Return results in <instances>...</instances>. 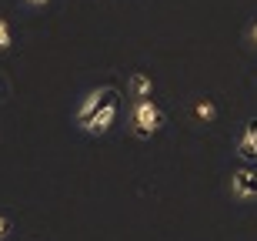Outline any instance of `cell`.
<instances>
[{"instance_id": "obj_6", "label": "cell", "mask_w": 257, "mask_h": 241, "mask_svg": "<svg viewBox=\"0 0 257 241\" xmlns=\"http://www.w3.org/2000/svg\"><path fill=\"white\" fill-rule=\"evenodd\" d=\"M131 94L134 97H151L154 94V81L147 77V74H141V70H137V74L131 77Z\"/></svg>"}, {"instance_id": "obj_1", "label": "cell", "mask_w": 257, "mask_h": 241, "mask_svg": "<svg viewBox=\"0 0 257 241\" xmlns=\"http://www.w3.org/2000/svg\"><path fill=\"white\" fill-rule=\"evenodd\" d=\"M164 124H167V114H164L161 107L154 104L151 97H137V101L131 104V117H127V127H131V134H134V137L147 141V137H154Z\"/></svg>"}, {"instance_id": "obj_2", "label": "cell", "mask_w": 257, "mask_h": 241, "mask_svg": "<svg viewBox=\"0 0 257 241\" xmlns=\"http://www.w3.org/2000/svg\"><path fill=\"white\" fill-rule=\"evenodd\" d=\"M114 94H117L114 87H97V91H90V94H87L84 101H80V107L74 111V124L87 127V124H90V121L97 117V111H100V107H104Z\"/></svg>"}, {"instance_id": "obj_8", "label": "cell", "mask_w": 257, "mask_h": 241, "mask_svg": "<svg viewBox=\"0 0 257 241\" xmlns=\"http://www.w3.org/2000/svg\"><path fill=\"white\" fill-rule=\"evenodd\" d=\"M10 44H14V37H10V24L0 17V50H7Z\"/></svg>"}, {"instance_id": "obj_9", "label": "cell", "mask_w": 257, "mask_h": 241, "mask_svg": "<svg viewBox=\"0 0 257 241\" xmlns=\"http://www.w3.org/2000/svg\"><path fill=\"white\" fill-rule=\"evenodd\" d=\"M10 231H14V218L0 211V241H7V238H10Z\"/></svg>"}, {"instance_id": "obj_4", "label": "cell", "mask_w": 257, "mask_h": 241, "mask_svg": "<svg viewBox=\"0 0 257 241\" xmlns=\"http://www.w3.org/2000/svg\"><path fill=\"white\" fill-rule=\"evenodd\" d=\"M114 117H117V94L110 97L100 111H97V117L84 127V131H90V134H107V131H110V124H114Z\"/></svg>"}, {"instance_id": "obj_10", "label": "cell", "mask_w": 257, "mask_h": 241, "mask_svg": "<svg viewBox=\"0 0 257 241\" xmlns=\"http://www.w3.org/2000/svg\"><path fill=\"white\" fill-rule=\"evenodd\" d=\"M247 37H250V44H257V24H250V30H247Z\"/></svg>"}, {"instance_id": "obj_7", "label": "cell", "mask_w": 257, "mask_h": 241, "mask_svg": "<svg viewBox=\"0 0 257 241\" xmlns=\"http://www.w3.org/2000/svg\"><path fill=\"white\" fill-rule=\"evenodd\" d=\"M194 114H197L200 121H214V117H217V107L210 104V101H197V107H194Z\"/></svg>"}, {"instance_id": "obj_3", "label": "cell", "mask_w": 257, "mask_h": 241, "mask_svg": "<svg viewBox=\"0 0 257 241\" xmlns=\"http://www.w3.org/2000/svg\"><path fill=\"white\" fill-rule=\"evenodd\" d=\"M230 188H234V198H240V201L257 198V171H247V168L234 171V181H230Z\"/></svg>"}, {"instance_id": "obj_11", "label": "cell", "mask_w": 257, "mask_h": 241, "mask_svg": "<svg viewBox=\"0 0 257 241\" xmlns=\"http://www.w3.org/2000/svg\"><path fill=\"white\" fill-rule=\"evenodd\" d=\"M27 4H34V7H44V4H50V0H27Z\"/></svg>"}, {"instance_id": "obj_12", "label": "cell", "mask_w": 257, "mask_h": 241, "mask_svg": "<svg viewBox=\"0 0 257 241\" xmlns=\"http://www.w3.org/2000/svg\"><path fill=\"white\" fill-rule=\"evenodd\" d=\"M4 94H7V87H4V81H0V101H4Z\"/></svg>"}, {"instance_id": "obj_5", "label": "cell", "mask_w": 257, "mask_h": 241, "mask_svg": "<svg viewBox=\"0 0 257 241\" xmlns=\"http://www.w3.org/2000/svg\"><path fill=\"white\" fill-rule=\"evenodd\" d=\"M237 154L244 157V161H257V121H247L244 134H240V141H237Z\"/></svg>"}]
</instances>
